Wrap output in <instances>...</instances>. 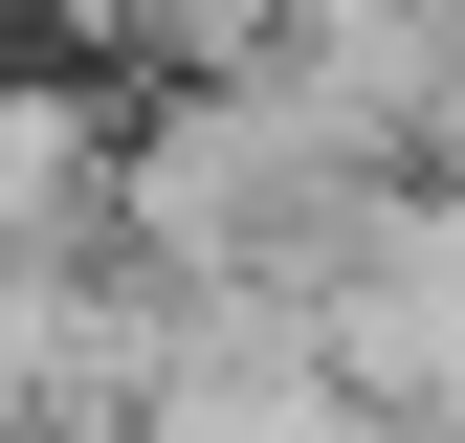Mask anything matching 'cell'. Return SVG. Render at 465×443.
Returning a JSON list of instances; mask_svg holds the SVG:
<instances>
[{
    "mask_svg": "<svg viewBox=\"0 0 465 443\" xmlns=\"http://www.w3.org/2000/svg\"><path fill=\"white\" fill-rule=\"evenodd\" d=\"M67 266H134V89L23 44L0 67V289H67Z\"/></svg>",
    "mask_w": 465,
    "mask_h": 443,
    "instance_id": "1",
    "label": "cell"
}]
</instances>
